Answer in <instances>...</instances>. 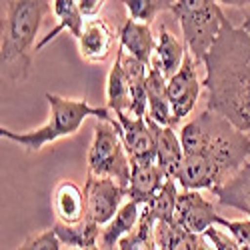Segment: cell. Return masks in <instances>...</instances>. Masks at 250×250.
<instances>
[{
  "label": "cell",
  "instance_id": "6da1fadb",
  "mask_svg": "<svg viewBox=\"0 0 250 250\" xmlns=\"http://www.w3.org/2000/svg\"><path fill=\"white\" fill-rule=\"evenodd\" d=\"M184 160L176 182L184 190H214L232 178L250 156V138L224 116L204 110L180 130Z\"/></svg>",
  "mask_w": 250,
  "mask_h": 250
},
{
  "label": "cell",
  "instance_id": "7a4b0ae2",
  "mask_svg": "<svg viewBox=\"0 0 250 250\" xmlns=\"http://www.w3.org/2000/svg\"><path fill=\"white\" fill-rule=\"evenodd\" d=\"M204 68L206 108L224 116L250 138V32L226 20Z\"/></svg>",
  "mask_w": 250,
  "mask_h": 250
},
{
  "label": "cell",
  "instance_id": "3957f363",
  "mask_svg": "<svg viewBox=\"0 0 250 250\" xmlns=\"http://www.w3.org/2000/svg\"><path fill=\"white\" fill-rule=\"evenodd\" d=\"M6 20L2 28V48L0 64L2 76L14 82H22L30 74L32 52L38 30L44 16L52 12V2L44 0H8L4 2ZM38 44V42H36Z\"/></svg>",
  "mask_w": 250,
  "mask_h": 250
},
{
  "label": "cell",
  "instance_id": "277c9868",
  "mask_svg": "<svg viewBox=\"0 0 250 250\" xmlns=\"http://www.w3.org/2000/svg\"><path fill=\"white\" fill-rule=\"evenodd\" d=\"M46 100L50 104V118L44 126L28 132H14L10 128L0 126V136L20 144L28 152H38L46 144H52L64 136H72L80 130L82 122L94 116L96 120L110 122L114 116L104 106H92L88 100H74V98H62L58 94L46 92Z\"/></svg>",
  "mask_w": 250,
  "mask_h": 250
},
{
  "label": "cell",
  "instance_id": "5b68a950",
  "mask_svg": "<svg viewBox=\"0 0 250 250\" xmlns=\"http://www.w3.org/2000/svg\"><path fill=\"white\" fill-rule=\"evenodd\" d=\"M170 10L180 24L186 48L196 60V64H204L208 52L222 30V24L228 20L220 2L216 0H176Z\"/></svg>",
  "mask_w": 250,
  "mask_h": 250
},
{
  "label": "cell",
  "instance_id": "8992f818",
  "mask_svg": "<svg viewBox=\"0 0 250 250\" xmlns=\"http://www.w3.org/2000/svg\"><path fill=\"white\" fill-rule=\"evenodd\" d=\"M86 162H88L90 176L110 178L118 182L122 188H128L130 174H132V162H130L126 148H124L116 116L110 122L96 120L94 138L90 144Z\"/></svg>",
  "mask_w": 250,
  "mask_h": 250
},
{
  "label": "cell",
  "instance_id": "52a82bcc",
  "mask_svg": "<svg viewBox=\"0 0 250 250\" xmlns=\"http://www.w3.org/2000/svg\"><path fill=\"white\" fill-rule=\"evenodd\" d=\"M124 196H128V192L118 182L110 178H96L88 174L86 184H84L86 218L98 226L108 224L124 206L122 204Z\"/></svg>",
  "mask_w": 250,
  "mask_h": 250
},
{
  "label": "cell",
  "instance_id": "ba28073f",
  "mask_svg": "<svg viewBox=\"0 0 250 250\" xmlns=\"http://www.w3.org/2000/svg\"><path fill=\"white\" fill-rule=\"evenodd\" d=\"M200 90H202V82L196 76V60L192 58L190 52H186L180 70L172 78H168V100L176 124L194 110Z\"/></svg>",
  "mask_w": 250,
  "mask_h": 250
},
{
  "label": "cell",
  "instance_id": "9c48e42d",
  "mask_svg": "<svg viewBox=\"0 0 250 250\" xmlns=\"http://www.w3.org/2000/svg\"><path fill=\"white\" fill-rule=\"evenodd\" d=\"M218 212L212 202H208L196 190H184L178 194L176 224L186 232L202 236L208 228L218 224Z\"/></svg>",
  "mask_w": 250,
  "mask_h": 250
},
{
  "label": "cell",
  "instance_id": "30bf717a",
  "mask_svg": "<svg viewBox=\"0 0 250 250\" xmlns=\"http://www.w3.org/2000/svg\"><path fill=\"white\" fill-rule=\"evenodd\" d=\"M120 136L132 162H156V144L154 134L148 126L146 118L132 114H118Z\"/></svg>",
  "mask_w": 250,
  "mask_h": 250
},
{
  "label": "cell",
  "instance_id": "8fae6325",
  "mask_svg": "<svg viewBox=\"0 0 250 250\" xmlns=\"http://www.w3.org/2000/svg\"><path fill=\"white\" fill-rule=\"evenodd\" d=\"M114 30L104 18H90L84 22L82 36L78 38L80 56L88 62H104L114 46Z\"/></svg>",
  "mask_w": 250,
  "mask_h": 250
},
{
  "label": "cell",
  "instance_id": "7c38bea8",
  "mask_svg": "<svg viewBox=\"0 0 250 250\" xmlns=\"http://www.w3.org/2000/svg\"><path fill=\"white\" fill-rule=\"evenodd\" d=\"M148 120V126L154 134V144H156V164L168 180H176L180 166L184 160V150L180 136L170 128V126H160V124Z\"/></svg>",
  "mask_w": 250,
  "mask_h": 250
},
{
  "label": "cell",
  "instance_id": "4fadbf2b",
  "mask_svg": "<svg viewBox=\"0 0 250 250\" xmlns=\"http://www.w3.org/2000/svg\"><path fill=\"white\" fill-rule=\"evenodd\" d=\"M132 162V160H130ZM168 180L156 162H132V174L128 184V198L140 206H146Z\"/></svg>",
  "mask_w": 250,
  "mask_h": 250
},
{
  "label": "cell",
  "instance_id": "5bb4252c",
  "mask_svg": "<svg viewBox=\"0 0 250 250\" xmlns=\"http://www.w3.org/2000/svg\"><path fill=\"white\" fill-rule=\"evenodd\" d=\"M52 208L58 222L78 224L86 218V198L82 188L72 180H62L52 194Z\"/></svg>",
  "mask_w": 250,
  "mask_h": 250
},
{
  "label": "cell",
  "instance_id": "9a60e30c",
  "mask_svg": "<svg viewBox=\"0 0 250 250\" xmlns=\"http://www.w3.org/2000/svg\"><path fill=\"white\" fill-rule=\"evenodd\" d=\"M148 116L152 122L160 124V126H174L176 120L172 114V106L168 100V80L164 78V74L160 72V68L150 62L148 66Z\"/></svg>",
  "mask_w": 250,
  "mask_h": 250
},
{
  "label": "cell",
  "instance_id": "2e32d148",
  "mask_svg": "<svg viewBox=\"0 0 250 250\" xmlns=\"http://www.w3.org/2000/svg\"><path fill=\"white\" fill-rule=\"evenodd\" d=\"M120 46L128 52V56L136 58L144 66H150L156 52V36L148 24H140L126 18V22L120 28Z\"/></svg>",
  "mask_w": 250,
  "mask_h": 250
},
{
  "label": "cell",
  "instance_id": "e0dca14e",
  "mask_svg": "<svg viewBox=\"0 0 250 250\" xmlns=\"http://www.w3.org/2000/svg\"><path fill=\"white\" fill-rule=\"evenodd\" d=\"M212 194L222 206L240 210L250 218V160L232 178H228L222 186L214 188Z\"/></svg>",
  "mask_w": 250,
  "mask_h": 250
},
{
  "label": "cell",
  "instance_id": "ac0fdd59",
  "mask_svg": "<svg viewBox=\"0 0 250 250\" xmlns=\"http://www.w3.org/2000/svg\"><path fill=\"white\" fill-rule=\"evenodd\" d=\"M184 56H186L184 44H180V40L162 24L156 34V52H154L152 62L160 68L166 80L172 78L180 70Z\"/></svg>",
  "mask_w": 250,
  "mask_h": 250
},
{
  "label": "cell",
  "instance_id": "d6986e66",
  "mask_svg": "<svg viewBox=\"0 0 250 250\" xmlns=\"http://www.w3.org/2000/svg\"><path fill=\"white\" fill-rule=\"evenodd\" d=\"M122 66L126 72V80H128V90H130V102L132 108L130 114L138 116V118H146L148 112V66H144L142 62H138L136 58L124 54L122 58Z\"/></svg>",
  "mask_w": 250,
  "mask_h": 250
},
{
  "label": "cell",
  "instance_id": "ffe728a7",
  "mask_svg": "<svg viewBox=\"0 0 250 250\" xmlns=\"http://www.w3.org/2000/svg\"><path fill=\"white\" fill-rule=\"evenodd\" d=\"M52 12L58 20V24L46 34L38 40L36 44V52L42 50L48 42H52V40L62 32V30H68L72 34V38H80L82 36V28H84V16L80 14V8H78V2L76 0H54L52 2Z\"/></svg>",
  "mask_w": 250,
  "mask_h": 250
},
{
  "label": "cell",
  "instance_id": "44dd1931",
  "mask_svg": "<svg viewBox=\"0 0 250 250\" xmlns=\"http://www.w3.org/2000/svg\"><path fill=\"white\" fill-rule=\"evenodd\" d=\"M122 58H124V48L118 46L116 50V60L108 72V82H106V104L108 108L118 114H130L132 102H130V90H128V80L126 72L122 66Z\"/></svg>",
  "mask_w": 250,
  "mask_h": 250
},
{
  "label": "cell",
  "instance_id": "7402d4cb",
  "mask_svg": "<svg viewBox=\"0 0 250 250\" xmlns=\"http://www.w3.org/2000/svg\"><path fill=\"white\" fill-rule=\"evenodd\" d=\"M140 214H142V206L140 204H136L132 200H128L126 204H124L118 210V214L102 230V244H104V248L112 250L124 236H128L134 228L138 226Z\"/></svg>",
  "mask_w": 250,
  "mask_h": 250
},
{
  "label": "cell",
  "instance_id": "603a6c76",
  "mask_svg": "<svg viewBox=\"0 0 250 250\" xmlns=\"http://www.w3.org/2000/svg\"><path fill=\"white\" fill-rule=\"evenodd\" d=\"M52 230L56 232L58 240L62 244H68L72 248H82V250H86V248H92L96 246V240L100 236V226L90 222L88 218H84L82 222L78 224H62V222H56L52 226Z\"/></svg>",
  "mask_w": 250,
  "mask_h": 250
},
{
  "label": "cell",
  "instance_id": "cb8c5ba5",
  "mask_svg": "<svg viewBox=\"0 0 250 250\" xmlns=\"http://www.w3.org/2000/svg\"><path fill=\"white\" fill-rule=\"evenodd\" d=\"M154 236L158 250H198L200 244V236L186 232L176 222L174 224L156 222Z\"/></svg>",
  "mask_w": 250,
  "mask_h": 250
},
{
  "label": "cell",
  "instance_id": "d4e9b609",
  "mask_svg": "<svg viewBox=\"0 0 250 250\" xmlns=\"http://www.w3.org/2000/svg\"><path fill=\"white\" fill-rule=\"evenodd\" d=\"M154 228H156L154 216L142 206V214H140L138 226L128 236H124L118 242V250H158Z\"/></svg>",
  "mask_w": 250,
  "mask_h": 250
},
{
  "label": "cell",
  "instance_id": "484cf974",
  "mask_svg": "<svg viewBox=\"0 0 250 250\" xmlns=\"http://www.w3.org/2000/svg\"><path fill=\"white\" fill-rule=\"evenodd\" d=\"M178 188H176V180H166L160 192L144 206L146 210L154 216L156 222L164 224H174L176 222V204H178Z\"/></svg>",
  "mask_w": 250,
  "mask_h": 250
},
{
  "label": "cell",
  "instance_id": "4316f807",
  "mask_svg": "<svg viewBox=\"0 0 250 250\" xmlns=\"http://www.w3.org/2000/svg\"><path fill=\"white\" fill-rule=\"evenodd\" d=\"M122 4L126 8L130 20L140 22V24H148V26L160 10L172 8L170 0H126V2H122Z\"/></svg>",
  "mask_w": 250,
  "mask_h": 250
},
{
  "label": "cell",
  "instance_id": "83f0119b",
  "mask_svg": "<svg viewBox=\"0 0 250 250\" xmlns=\"http://www.w3.org/2000/svg\"><path fill=\"white\" fill-rule=\"evenodd\" d=\"M60 246H62V242L58 240L56 232L50 228V230L28 236L16 250H60Z\"/></svg>",
  "mask_w": 250,
  "mask_h": 250
},
{
  "label": "cell",
  "instance_id": "f1b7e54d",
  "mask_svg": "<svg viewBox=\"0 0 250 250\" xmlns=\"http://www.w3.org/2000/svg\"><path fill=\"white\" fill-rule=\"evenodd\" d=\"M202 238H206L208 242H210L214 246V250H244L240 246V242L230 232H222L216 226L208 228V230L202 234Z\"/></svg>",
  "mask_w": 250,
  "mask_h": 250
},
{
  "label": "cell",
  "instance_id": "f546056e",
  "mask_svg": "<svg viewBox=\"0 0 250 250\" xmlns=\"http://www.w3.org/2000/svg\"><path fill=\"white\" fill-rule=\"evenodd\" d=\"M218 226L228 228V232L240 242V246L250 250V220H228V218L220 216Z\"/></svg>",
  "mask_w": 250,
  "mask_h": 250
},
{
  "label": "cell",
  "instance_id": "4dcf8cb0",
  "mask_svg": "<svg viewBox=\"0 0 250 250\" xmlns=\"http://www.w3.org/2000/svg\"><path fill=\"white\" fill-rule=\"evenodd\" d=\"M104 4L106 2H102V0H78V8H80V14L84 16V18H98L100 10L104 8Z\"/></svg>",
  "mask_w": 250,
  "mask_h": 250
},
{
  "label": "cell",
  "instance_id": "1f68e13d",
  "mask_svg": "<svg viewBox=\"0 0 250 250\" xmlns=\"http://www.w3.org/2000/svg\"><path fill=\"white\" fill-rule=\"evenodd\" d=\"M244 4L246 6L242 8V24H240V28L250 32V2H244Z\"/></svg>",
  "mask_w": 250,
  "mask_h": 250
},
{
  "label": "cell",
  "instance_id": "d6a6232c",
  "mask_svg": "<svg viewBox=\"0 0 250 250\" xmlns=\"http://www.w3.org/2000/svg\"><path fill=\"white\" fill-rule=\"evenodd\" d=\"M198 250H214V246L208 242L206 238H200V244H198Z\"/></svg>",
  "mask_w": 250,
  "mask_h": 250
},
{
  "label": "cell",
  "instance_id": "836d02e7",
  "mask_svg": "<svg viewBox=\"0 0 250 250\" xmlns=\"http://www.w3.org/2000/svg\"><path fill=\"white\" fill-rule=\"evenodd\" d=\"M86 250H100L98 246H92V248H86Z\"/></svg>",
  "mask_w": 250,
  "mask_h": 250
},
{
  "label": "cell",
  "instance_id": "e575fe53",
  "mask_svg": "<svg viewBox=\"0 0 250 250\" xmlns=\"http://www.w3.org/2000/svg\"><path fill=\"white\" fill-rule=\"evenodd\" d=\"M242 248H244V246H242ZM244 250H248V248H244Z\"/></svg>",
  "mask_w": 250,
  "mask_h": 250
},
{
  "label": "cell",
  "instance_id": "d590c367",
  "mask_svg": "<svg viewBox=\"0 0 250 250\" xmlns=\"http://www.w3.org/2000/svg\"><path fill=\"white\" fill-rule=\"evenodd\" d=\"M72 250H76V248H72Z\"/></svg>",
  "mask_w": 250,
  "mask_h": 250
}]
</instances>
